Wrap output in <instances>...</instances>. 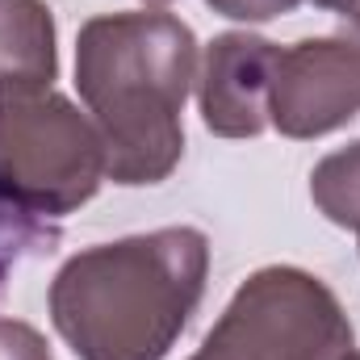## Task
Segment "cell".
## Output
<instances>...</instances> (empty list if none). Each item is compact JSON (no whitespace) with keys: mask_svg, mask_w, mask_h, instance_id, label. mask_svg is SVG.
Instances as JSON below:
<instances>
[{"mask_svg":"<svg viewBox=\"0 0 360 360\" xmlns=\"http://www.w3.org/2000/svg\"><path fill=\"white\" fill-rule=\"evenodd\" d=\"M193 84L197 38L172 13H105L80 25L76 89L101 130L113 184L139 188L176 172Z\"/></svg>","mask_w":360,"mask_h":360,"instance_id":"obj_1","label":"cell"},{"mask_svg":"<svg viewBox=\"0 0 360 360\" xmlns=\"http://www.w3.org/2000/svg\"><path fill=\"white\" fill-rule=\"evenodd\" d=\"M210 239L164 226L76 252L51 281V323L80 360H164L205 297Z\"/></svg>","mask_w":360,"mask_h":360,"instance_id":"obj_2","label":"cell"},{"mask_svg":"<svg viewBox=\"0 0 360 360\" xmlns=\"http://www.w3.org/2000/svg\"><path fill=\"white\" fill-rule=\"evenodd\" d=\"M109 176L105 143L68 96H0V193L38 218H68Z\"/></svg>","mask_w":360,"mask_h":360,"instance_id":"obj_3","label":"cell"},{"mask_svg":"<svg viewBox=\"0 0 360 360\" xmlns=\"http://www.w3.org/2000/svg\"><path fill=\"white\" fill-rule=\"evenodd\" d=\"M205 340L235 360H344L352 323L314 272L272 264L235 289Z\"/></svg>","mask_w":360,"mask_h":360,"instance_id":"obj_4","label":"cell"},{"mask_svg":"<svg viewBox=\"0 0 360 360\" xmlns=\"http://www.w3.org/2000/svg\"><path fill=\"white\" fill-rule=\"evenodd\" d=\"M360 117V30L306 38L281 51L272 80V126L285 139H323Z\"/></svg>","mask_w":360,"mask_h":360,"instance_id":"obj_5","label":"cell"},{"mask_svg":"<svg viewBox=\"0 0 360 360\" xmlns=\"http://www.w3.org/2000/svg\"><path fill=\"white\" fill-rule=\"evenodd\" d=\"M281 46L231 30L205 46L201 76H197V105L201 122L218 139H256L272 126V80H276Z\"/></svg>","mask_w":360,"mask_h":360,"instance_id":"obj_6","label":"cell"},{"mask_svg":"<svg viewBox=\"0 0 360 360\" xmlns=\"http://www.w3.org/2000/svg\"><path fill=\"white\" fill-rule=\"evenodd\" d=\"M59 76L46 0H0V96L46 92Z\"/></svg>","mask_w":360,"mask_h":360,"instance_id":"obj_7","label":"cell"},{"mask_svg":"<svg viewBox=\"0 0 360 360\" xmlns=\"http://www.w3.org/2000/svg\"><path fill=\"white\" fill-rule=\"evenodd\" d=\"M310 197L327 222L360 235V139L344 151H331L310 172Z\"/></svg>","mask_w":360,"mask_h":360,"instance_id":"obj_8","label":"cell"},{"mask_svg":"<svg viewBox=\"0 0 360 360\" xmlns=\"http://www.w3.org/2000/svg\"><path fill=\"white\" fill-rule=\"evenodd\" d=\"M55 239H59V226L51 218H38L0 193V293H4L13 264H21L34 252H51Z\"/></svg>","mask_w":360,"mask_h":360,"instance_id":"obj_9","label":"cell"},{"mask_svg":"<svg viewBox=\"0 0 360 360\" xmlns=\"http://www.w3.org/2000/svg\"><path fill=\"white\" fill-rule=\"evenodd\" d=\"M0 360H55V356L30 323L0 319Z\"/></svg>","mask_w":360,"mask_h":360,"instance_id":"obj_10","label":"cell"},{"mask_svg":"<svg viewBox=\"0 0 360 360\" xmlns=\"http://www.w3.org/2000/svg\"><path fill=\"white\" fill-rule=\"evenodd\" d=\"M147 4H172V0H147ZM205 4L231 21H272L297 8V0H205Z\"/></svg>","mask_w":360,"mask_h":360,"instance_id":"obj_11","label":"cell"},{"mask_svg":"<svg viewBox=\"0 0 360 360\" xmlns=\"http://www.w3.org/2000/svg\"><path fill=\"white\" fill-rule=\"evenodd\" d=\"M297 4H302V0H297ZM306 4L327 8V13H340L348 25H356V30H360V0H306Z\"/></svg>","mask_w":360,"mask_h":360,"instance_id":"obj_12","label":"cell"},{"mask_svg":"<svg viewBox=\"0 0 360 360\" xmlns=\"http://www.w3.org/2000/svg\"><path fill=\"white\" fill-rule=\"evenodd\" d=\"M188 360H235V356H226L218 344H210V340H205V344L197 348V356H188Z\"/></svg>","mask_w":360,"mask_h":360,"instance_id":"obj_13","label":"cell"},{"mask_svg":"<svg viewBox=\"0 0 360 360\" xmlns=\"http://www.w3.org/2000/svg\"><path fill=\"white\" fill-rule=\"evenodd\" d=\"M344 360H360V352H356V348H352V352H348V356H344Z\"/></svg>","mask_w":360,"mask_h":360,"instance_id":"obj_14","label":"cell"}]
</instances>
